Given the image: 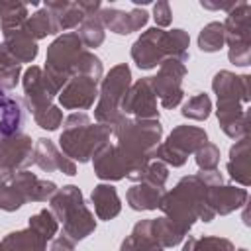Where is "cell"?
I'll return each instance as SVG.
<instances>
[{
    "mask_svg": "<svg viewBox=\"0 0 251 251\" xmlns=\"http://www.w3.org/2000/svg\"><path fill=\"white\" fill-rule=\"evenodd\" d=\"M218 184H224V176L218 169L182 176L173 190L165 192L159 210L165 214V218H169L173 224H176L182 231L188 233L196 220L212 222L216 218L210 208L208 194L210 188Z\"/></svg>",
    "mask_w": 251,
    "mask_h": 251,
    "instance_id": "obj_1",
    "label": "cell"
},
{
    "mask_svg": "<svg viewBox=\"0 0 251 251\" xmlns=\"http://www.w3.org/2000/svg\"><path fill=\"white\" fill-rule=\"evenodd\" d=\"M112 135L116 139L114 147L124 157L129 167L127 178L131 182H139L141 175L145 173L153 149L161 143L163 126L159 120H139L122 116L118 124L112 126Z\"/></svg>",
    "mask_w": 251,
    "mask_h": 251,
    "instance_id": "obj_2",
    "label": "cell"
},
{
    "mask_svg": "<svg viewBox=\"0 0 251 251\" xmlns=\"http://www.w3.org/2000/svg\"><path fill=\"white\" fill-rule=\"evenodd\" d=\"M212 90L218 96V122L222 131L231 139L249 135L247 102L251 94V76L231 71H218L212 78Z\"/></svg>",
    "mask_w": 251,
    "mask_h": 251,
    "instance_id": "obj_3",
    "label": "cell"
},
{
    "mask_svg": "<svg viewBox=\"0 0 251 251\" xmlns=\"http://www.w3.org/2000/svg\"><path fill=\"white\" fill-rule=\"evenodd\" d=\"M188 45H190V37L180 27L169 31L159 27H149L133 41L131 59L141 71H151L167 59L186 63L190 59Z\"/></svg>",
    "mask_w": 251,
    "mask_h": 251,
    "instance_id": "obj_4",
    "label": "cell"
},
{
    "mask_svg": "<svg viewBox=\"0 0 251 251\" xmlns=\"http://www.w3.org/2000/svg\"><path fill=\"white\" fill-rule=\"evenodd\" d=\"M112 127L104 124H92L88 114L73 112L63 122V131L59 135V149L78 163H88L94 153L110 141Z\"/></svg>",
    "mask_w": 251,
    "mask_h": 251,
    "instance_id": "obj_5",
    "label": "cell"
},
{
    "mask_svg": "<svg viewBox=\"0 0 251 251\" xmlns=\"http://www.w3.org/2000/svg\"><path fill=\"white\" fill-rule=\"evenodd\" d=\"M49 210L55 214L57 222L63 224V233L75 243L88 237L96 229V220L86 206L82 192L75 184H65L49 200Z\"/></svg>",
    "mask_w": 251,
    "mask_h": 251,
    "instance_id": "obj_6",
    "label": "cell"
},
{
    "mask_svg": "<svg viewBox=\"0 0 251 251\" xmlns=\"http://www.w3.org/2000/svg\"><path fill=\"white\" fill-rule=\"evenodd\" d=\"M57 190L53 180L39 178L27 169L20 171L10 180L0 182V210L16 212L27 202H47Z\"/></svg>",
    "mask_w": 251,
    "mask_h": 251,
    "instance_id": "obj_7",
    "label": "cell"
},
{
    "mask_svg": "<svg viewBox=\"0 0 251 251\" xmlns=\"http://www.w3.org/2000/svg\"><path fill=\"white\" fill-rule=\"evenodd\" d=\"M131 84V69L126 63H120L110 69L106 76L100 80L98 90V104L94 106V118L98 124L114 126L124 116L122 114V100Z\"/></svg>",
    "mask_w": 251,
    "mask_h": 251,
    "instance_id": "obj_8",
    "label": "cell"
},
{
    "mask_svg": "<svg viewBox=\"0 0 251 251\" xmlns=\"http://www.w3.org/2000/svg\"><path fill=\"white\" fill-rule=\"evenodd\" d=\"M82 51H84V45L75 31H67V33L59 35L47 47L43 71L51 78V82L57 86L59 92L67 84V80L75 75Z\"/></svg>",
    "mask_w": 251,
    "mask_h": 251,
    "instance_id": "obj_9",
    "label": "cell"
},
{
    "mask_svg": "<svg viewBox=\"0 0 251 251\" xmlns=\"http://www.w3.org/2000/svg\"><path fill=\"white\" fill-rule=\"evenodd\" d=\"M251 6L249 2H237L229 12L224 24L226 43L229 47L227 59L235 67H247L251 63V25H249Z\"/></svg>",
    "mask_w": 251,
    "mask_h": 251,
    "instance_id": "obj_10",
    "label": "cell"
},
{
    "mask_svg": "<svg viewBox=\"0 0 251 251\" xmlns=\"http://www.w3.org/2000/svg\"><path fill=\"white\" fill-rule=\"evenodd\" d=\"M208 141V133L196 126H176L167 141L159 143L153 149L151 159L165 163L167 167H182L188 155L196 153Z\"/></svg>",
    "mask_w": 251,
    "mask_h": 251,
    "instance_id": "obj_11",
    "label": "cell"
},
{
    "mask_svg": "<svg viewBox=\"0 0 251 251\" xmlns=\"http://www.w3.org/2000/svg\"><path fill=\"white\" fill-rule=\"evenodd\" d=\"M186 76V67L180 61L175 59H167L159 65V71L155 76H151V84L155 90V96L159 98L161 106L165 110H173L176 108L182 98H184V90H182V78Z\"/></svg>",
    "mask_w": 251,
    "mask_h": 251,
    "instance_id": "obj_12",
    "label": "cell"
},
{
    "mask_svg": "<svg viewBox=\"0 0 251 251\" xmlns=\"http://www.w3.org/2000/svg\"><path fill=\"white\" fill-rule=\"evenodd\" d=\"M22 86H24V104L31 112V116H37L53 106V98L59 96L57 86L51 82V78L45 75L41 67H27L22 75Z\"/></svg>",
    "mask_w": 251,
    "mask_h": 251,
    "instance_id": "obj_13",
    "label": "cell"
},
{
    "mask_svg": "<svg viewBox=\"0 0 251 251\" xmlns=\"http://www.w3.org/2000/svg\"><path fill=\"white\" fill-rule=\"evenodd\" d=\"M33 163V143L27 133L0 139V182L10 180L16 173L25 171Z\"/></svg>",
    "mask_w": 251,
    "mask_h": 251,
    "instance_id": "obj_14",
    "label": "cell"
},
{
    "mask_svg": "<svg viewBox=\"0 0 251 251\" xmlns=\"http://www.w3.org/2000/svg\"><path fill=\"white\" fill-rule=\"evenodd\" d=\"M120 108H122V114L129 116V118L159 120L157 96H155V90L151 84V76H143V78H137L135 82H131Z\"/></svg>",
    "mask_w": 251,
    "mask_h": 251,
    "instance_id": "obj_15",
    "label": "cell"
},
{
    "mask_svg": "<svg viewBox=\"0 0 251 251\" xmlns=\"http://www.w3.org/2000/svg\"><path fill=\"white\" fill-rule=\"evenodd\" d=\"M98 84L100 80L90 75H82V73L73 75L59 92L61 108L63 110H90L98 96Z\"/></svg>",
    "mask_w": 251,
    "mask_h": 251,
    "instance_id": "obj_16",
    "label": "cell"
},
{
    "mask_svg": "<svg viewBox=\"0 0 251 251\" xmlns=\"http://www.w3.org/2000/svg\"><path fill=\"white\" fill-rule=\"evenodd\" d=\"M98 18L106 29H110L118 35H127V33L139 31L147 24L149 14L141 8H133L129 12H124V10L106 6V8H100Z\"/></svg>",
    "mask_w": 251,
    "mask_h": 251,
    "instance_id": "obj_17",
    "label": "cell"
},
{
    "mask_svg": "<svg viewBox=\"0 0 251 251\" xmlns=\"http://www.w3.org/2000/svg\"><path fill=\"white\" fill-rule=\"evenodd\" d=\"M33 163L45 173L61 171L63 175H69V176L76 175L75 161H71L51 139H45V137H39L33 143Z\"/></svg>",
    "mask_w": 251,
    "mask_h": 251,
    "instance_id": "obj_18",
    "label": "cell"
},
{
    "mask_svg": "<svg viewBox=\"0 0 251 251\" xmlns=\"http://www.w3.org/2000/svg\"><path fill=\"white\" fill-rule=\"evenodd\" d=\"M92 165H94V175L100 180H108V182L122 180V178H127V175H129L127 163L124 161V157L116 151L114 143H110V141L94 153Z\"/></svg>",
    "mask_w": 251,
    "mask_h": 251,
    "instance_id": "obj_19",
    "label": "cell"
},
{
    "mask_svg": "<svg viewBox=\"0 0 251 251\" xmlns=\"http://www.w3.org/2000/svg\"><path fill=\"white\" fill-rule=\"evenodd\" d=\"M249 198L247 188L243 186H233V184H218L210 188L208 194V202L210 208L216 216H227L231 212H235L237 208L245 206Z\"/></svg>",
    "mask_w": 251,
    "mask_h": 251,
    "instance_id": "obj_20",
    "label": "cell"
},
{
    "mask_svg": "<svg viewBox=\"0 0 251 251\" xmlns=\"http://www.w3.org/2000/svg\"><path fill=\"white\" fill-rule=\"evenodd\" d=\"M25 124V108L20 98H12L0 88V139L22 133Z\"/></svg>",
    "mask_w": 251,
    "mask_h": 251,
    "instance_id": "obj_21",
    "label": "cell"
},
{
    "mask_svg": "<svg viewBox=\"0 0 251 251\" xmlns=\"http://www.w3.org/2000/svg\"><path fill=\"white\" fill-rule=\"evenodd\" d=\"M165 186L153 184L149 180L133 182L126 192V202L135 212H151L157 210L161 204V198L165 196Z\"/></svg>",
    "mask_w": 251,
    "mask_h": 251,
    "instance_id": "obj_22",
    "label": "cell"
},
{
    "mask_svg": "<svg viewBox=\"0 0 251 251\" xmlns=\"http://www.w3.org/2000/svg\"><path fill=\"white\" fill-rule=\"evenodd\" d=\"M90 202L94 204V214L102 222L114 220L122 212V200L118 196L116 186L110 182H100L90 192Z\"/></svg>",
    "mask_w": 251,
    "mask_h": 251,
    "instance_id": "obj_23",
    "label": "cell"
},
{
    "mask_svg": "<svg viewBox=\"0 0 251 251\" xmlns=\"http://www.w3.org/2000/svg\"><path fill=\"white\" fill-rule=\"evenodd\" d=\"M2 45L6 47V51H8L20 65H22V63H33L35 57H37V53H39L37 41H35L31 35H27V33L24 31V27L4 33Z\"/></svg>",
    "mask_w": 251,
    "mask_h": 251,
    "instance_id": "obj_24",
    "label": "cell"
},
{
    "mask_svg": "<svg viewBox=\"0 0 251 251\" xmlns=\"http://www.w3.org/2000/svg\"><path fill=\"white\" fill-rule=\"evenodd\" d=\"M227 173L229 178L241 184L243 188L249 186L251 176H249V135L241 137L231 145L229 149V161H227Z\"/></svg>",
    "mask_w": 251,
    "mask_h": 251,
    "instance_id": "obj_25",
    "label": "cell"
},
{
    "mask_svg": "<svg viewBox=\"0 0 251 251\" xmlns=\"http://www.w3.org/2000/svg\"><path fill=\"white\" fill-rule=\"evenodd\" d=\"M0 251H47V239L27 226L25 229L10 231L0 241Z\"/></svg>",
    "mask_w": 251,
    "mask_h": 251,
    "instance_id": "obj_26",
    "label": "cell"
},
{
    "mask_svg": "<svg viewBox=\"0 0 251 251\" xmlns=\"http://www.w3.org/2000/svg\"><path fill=\"white\" fill-rule=\"evenodd\" d=\"M45 8L51 12L55 27L59 33L73 29V27H78L80 22L86 18L80 2H47Z\"/></svg>",
    "mask_w": 251,
    "mask_h": 251,
    "instance_id": "obj_27",
    "label": "cell"
},
{
    "mask_svg": "<svg viewBox=\"0 0 251 251\" xmlns=\"http://www.w3.org/2000/svg\"><path fill=\"white\" fill-rule=\"evenodd\" d=\"M118 251H165L149 231V220H141L133 226L131 233L122 241Z\"/></svg>",
    "mask_w": 251,
    "mask_h": 251,
    "instance_id": "obj_28",
    "label": "cell"
},
{
    "mask_svg": "<svg viewBox=\"0 0 251 251\" xmlns=\"http://www.w3.org/2000/svg\"><path fill=\"white\" fill-rule=\"evenodd\" d=\"M149 231L151 235L155 237V241L167 249V247H176L188 233L182 231L176 224H173L169 218H155V220H149Z\"/></svg>",
    "mask_w": 251,
    "mask_h": 251,
    "instance_id": "obj_29",
    "label": "cell"
},
{
    "mask_svg": "<svg viewBox=\"0 0 251 251\" xmlns=\"http://www.w3.org/2000/svg\"><path fill=\"white\" fill-rule=\"evenodd\" d=\"M24 31H25L27 35H31L35 41H39V39H43V37H47V35H55V33H59L57 27H55L53 16H51V12H49L45 6L39 8L37 12H33V14L25 20V24H24Z\"/></svg>",
    "mask_w": 251,
    "mask_h": 251,
    "instance_id": "obj_30",
    "label": "cell"
},
{
    "mask_svg": "<svg viewBox=\"0 0 251 251\" xmlns=\"http://www.w3.org/2000/svg\"><path fill=\"white\" fill-rule=\"evenodd\" d=\"M29 18L25 2H0V27L2 33L14 31L24 27L25 20Z\"/></svg>",
    "mask_w": 251,
    "mask_h": 251,
    "instance_id": "obj_31",
    "label": "cell"
},
{
    "mask_svg": "<svg viewBox=\"0 0 251 251\" xmlns=\"http://www.w3.org/2000/svg\"><path fill=\"white\" fill-rule=\"evenodd\" d=\"M106 27L102 25V22H100V18H98V14L96 16H88V18H84L82 22H80V25L76 27V35H78V39L82 41V45L84 47H90V49H96V47H100L102 43H104V39H106V31H104Z\"/></svg>",
    "mask_w": 251,
    "mask_h": 251,
    "instance_id": "obj_32",
    "label": "cell"
},
{
    "mask_svg": "<svg viewBox=\"0 0 251 251\" xmlns=\"http://www.w3.org/2000/svg\"><path fill=\"white\" fill-rule=\"evenodd\" d=\"M226 45V33L222 22L206 24L198 33V49L204 53H216Z\"/></svg>",
    "mask_w": 251,
    "mask_h": 251,
    "instance_id": "obj_33",
    "label": "cell"
},
{
    "mask_svg": "<svg viewBox=\"0 0 251 251\" xmlns=\"http://www.w3.org/2000/svg\"><path fill=\"white\" fill-rule=\"evenodd\" d=\"M182 251H235V245L218 235H204V237H192L188 235V241L184 243Z\"/></svg>",
    "mask_w": 251,
    "mask_h": 251,
    "instance_id": "obj_34",
    "label": "cell"
},
{
    "mask_svg": "<svg viewBox=\"0 0 251 251\" xmlns=\"http://www.w3.org/2000/svg\"><path fill=\"white\" fill-rule=\"evenodd\" d=\"M210 112H212V100H210V96L204 94V92H198V94L190 96V98L182 104V110H180V114H182L184 118L196 120V122L208 120Z\"/></svg>",
    "mask_w": 251,
    "mask_h": 251,
    "instance_id": "obj_35",
    "label": "cell"
},
{
    "mask_svg": "<svg viewBox=\"0 0 251 251\" xmlns=\"http://www.w3.org/2000/svg\"><path fill=\"white\" fill-rule=\"evenodd\" d=\"M27 226H29L31 229H35V231H37L41 237H45L47 241L53 239V237L57 235V231H59V222H57L55 214H53L49 208H43V210H39L37 214H33V216L29 218Z\"/></svg>",
    "mask_w": 251,
    "mask_h": 251,
    "instance_id": "obj_36",
    "label": "cell"
},
{
    "mask_svg": "<svg viewBox=\"0 0 251 251\" xmlns=\"http://www.w3.org/2000/svg\"><path fill=\"white\" fill-rule=\"evenodd\" d=\"M194 159H196V165L200 171H216L220 165V149H218V145L206 141L194 153Z\"/></svg>",
    "mask_w": 251,
    "mask_h": 251,
    "instance_id": "obj_37",
    "label": "cell"
},
{
    "mask_svg": "<svg viewBox=\"0 0 251 251\" xmlns=\"http://www.w3.org/2000/svg\"><path fill=\"white\" fill-rule=\"evenodd\" d=\"M33 120H35V124L41 127V129H47V131H55L59 126H63V110L59 108V106H51V108H47L45 112H41V114H37V116H33Z\"/></svg>",
    "mask_w": 251,
    "mask_h": 251,
    "instance_id": "obj_38",
    "label": "cell"
},
{
    "mask_svg": "<svg viewBox=\"0 0 251 251\" xmlns=\"http://www.w3.org/2000/svg\"><path fill=\"white\" fill-rule=\"evenodd\" d=\"M20 76H22V67H0V88L2 90L16 88Z\"/></svg>",
    "mask_w": 251,
    "mask_h": 251,
    "instance_id": "obj_39",
    "label": "cell"
},
{
    "mask_svg": "<svg viewBox=\"0 0 251 251\" xmlns=\"http://www.w3.org/2000/svg\"><path fill=\"white\" fill-rule=\"evenodd\" d=\"M153 20H155V27H167V25H171V22H173V12H171V6H169V2H157L155 6H153Z\"/></svg>",
    "mask_w": 251,
    "mask_h": 251,
    "instance_id": "obj_40",
    "label": "cell"
},
{
    "mask_svg": "<svg viewBox=\"0 0 251 251\" xmlns=\"http://www.w3.org/2000/svg\"><path fill=\"white\" fill-rule=\"evenodd\" d=\"M49 251H75V241L71 237H67L65 233H61V235L51 239Z\"/></svg>",
    "mask_w": 251,
    "mask_h": 251,
    "instance_id": "obj_41",
    "label": "cell"
},
{
    "mask_svg": "<svg viewBox=\"0 0 251 251\" xmlns=\"http://www.w3.org/2000/svg\"><path fill=\"white\" fill-rule=\"evenodd\" d=\"M235 4H237V2H208V0H202V2H200V6L206 8V10H227V12H229Z\"/></svg>",
    "mask_w": 251,
    "mask_h": 251,
    "instance_id": "obj_42",
    "label": "cell"
},
{
    "mask_svg": "<svg viewBox=\"0 0 251 251\" xmlns=\"http://www.w3.org/2000/svg\"><path fill=\"white\" fill-rule=\"evenodd\" d=\"M239 251H247V249H239Z\"/></svg>",
    "mask_w": 251,
    "mask_h": 251,
    "instance_id": "obj_43",
    "label": "cell"
}]
</instances>
